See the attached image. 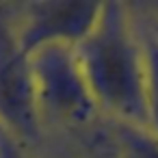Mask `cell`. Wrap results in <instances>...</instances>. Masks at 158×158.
I'll return each mask as SVG.
<instances>
[{"label": "cell", "mask_w": 158, "mask_h": 158, "mask_svg": "<svg viewBox=\"0 0 158 158\" xmlns=\"http://www.w3.org/2000/svg\"><path fill=\"white\" fill-rule=\"evenodd\" d=\"M89 91L110 123L147 128L145 52L130 2H102L91 33L76 46Z\"/></svg>", "instance_id": "6da1fadb"}, {"label": "cell", "mask_w": 158, "mask_h": 158, "mask_svg": "<svg viewBox=\"0 0 158 158\" xmlns=\"http://www.w3.org/2000/svg\"><path fill=\"white\" fill-rule=\"evenodd\" d=\"M28 67L41 121H54L76 130L104 123L80 69L76 48H39L28 56Z\"/></svg>", "instance_id": "7a4b0ae2"}, {"label": "cell", "mask_w": 158, "mask_h": 158, "mask_svg": "<svg viewBox=\"0 0 158 158\" xmlns=\"http://www.w3.org/2000/svg\"><path fill=\"white\" fill-rule=\"evenodd\" d=\"M0 126L24 145L41 134V115L35 100L28 56L15 35V5H0Z\"/></svg>", "instance_id": "3957f363"}, {"label": "cell", "mask_w": 158, "mask_h": 158, "mask_svg": "<svg viewBox=\"0 0 158 158\" xmlns=\"http://www.w3.org/2000/svg\"><path fill=\"white\" fill-rule=\"evenodd\" d=\"M102 2L89 0H41L15 5V35L20 50L31 56L46 46L76 48L95 26Z\"/></svg>", "instance_id": "277c9868"}, {"label": "cell", "mask_w": 158, "mask_h": 158, "mask_svg": "<svg viewBox=\"0 0 158 158\" xmlns=\"http://www.w3.org/2000/svg\"><path fill=\"white\" fill-rule=\"evenodd\" d=\"M143 39L145 52V108H147V130L158 136V24L149 20L134 2H130Z\"/></svg>", "instance_id": "5b68a950"}, {"label": "cell", "mask_w": 158, "mask_h": 158, "mask_svg": "<svg viewBox=\"0 0 158 158\" xmlns=\"http://www.w3.org/2000/svg\"><path fill=\"white\" fill-rule=\"evenodd\" d=\"M108 158H158V136L147 128L104 121Z\"/></svg>", "instance_id": "8992f818"}, {"label": "cell", "mask_w": 158, "mask_h": 158, "mask_svg": "<svg viewBox=\"0 0 158 158\" xmlns=\"http://www.w3.org/2000/svg\"><path fill=\"white\" fill-rule=\"evenodd\" d=\"M0 158H31L28 147L2 126H0Z\"/></svg>", "instance_id": "52a82bcc"}, {"label": "cell", "mask_w": 158, "mask_h": 158, "mask_svg": "<svg viewBox=\"0 0 158 158\" xmlns=\"http://www.w3.org/2000/svg\"><path fill=\"white\" fill-rule=\"evenodd\" d=\"M149 20H154L158 24V0H154V2H134Z\"/></svg>", "instance_id": "ba28073f"}]
</instances>
